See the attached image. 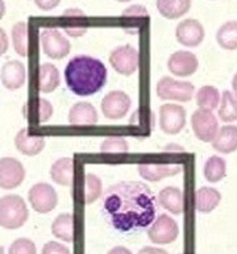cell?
Instances as JSON below:
<instances>
[{"label": "cell", "instance_id": "cell-37", "mask_svg": "<svg viewBox=\"0 0 237 254\" xmlns=\"http://www.w3.org/2000/svg\"><path fill=\"white\" fill-rule=\"evenodd\" d=\"M42 254H70V249L57 241H49L42 248Z\"/></svg>", "mask_w": 237, "mask_h": 254}, {"label": "cell", "instance_id": "cell-18", "mask_svg": "<svg viewBox=\"0 0 237 254\" xmlns=\"http://www.w3.org/2000/svg\"><path fill=\"white\" fill-rule=\"evenodd\" d=\"M98 120V111L88 102L75 103L69 111V123L71 126H94Z\"/></svg>", "mask_w": 237, "mask_h": 254}, {"label": "cell", "instance_id": "cell-10", "mask_svg": "<svg viewBox=\"0 0 237 254\" xmlns=\"http://www.w3.org/2000/svg\"><path fill=\"white\" fill-rule=\"evenodd\" d=\"M130 104L132 100L128 94L120 90H115V91H110L102 99L100 108L104 118H107L108 120H120L128 114Z\"/></svg>", "mask_w": 237, "mask_h": 254}, {"label": "cell", "instance_id": "cell-35", "mask_svg": "<svg viewBox=\"0 0 237 254\" xmlns=\"http://www.w3.org/2000/svg\"><path fill=\"white\" fill-rule=\"evenodd\" d=\"M148 16H149L148 9L141 4H133L121 13L122 19H138V17H148Z\"/></svg>", "mask_w": 237, "mask_h": 254}, {"label": "cell", "instance_id": "cell-4", "mask_svg": "<svg viewBox=\"0 0 237 254\" xmlns=\"http://www.w3.org/2000/svg\"><path fill=\"white\" fill-rule=\"evenodd\" d=\"M195 87L191 82L176 80L172 76H164L157 83V96L162 100L190 102L194 96Z\"/></svg>", "mask_w": 237, "mask_h": 254}, {"label": "cell", "instance_id": "cell-31", "mask_svg": "<svg viewBox=\"0 0 237 254\" xmlns=\"http://www.w3.org/2000/svg\"><path fill=\"white\" fill-rule=\"evenodd\" d=\"M12 42L15 52L20 57H27L28 49V27L24 21H19L12 27Z\"/></svg>", "mask_w": 237, "mask_h": 254}, {"label": "cell", "instance_id": "cell-1", "mask_svg": "<svg viewBox=\"0 0 237 254\" xmlns=\"http://www.w3.org/2000/svg\"><path fill=\"white\" fill-rule=\"evenodd\" d=\"M100 209L114 229L133 233L153 224L157 201L145 183L120 182L104 191Z\"/></svg>", "mask_w": 237, "mask_h": 254}, {"label": "cell", "instance_id": "cell-28", "mask_svg": "<svg viewBox=\"0 0 237 254\" xmlns=\"http://www.w3.org/2000/svg\"><path fill=\"white\" fill-rule=\"evenodd\" d=\"M216 41L223 49L236 50L237 49V21H227L219 28L216 32Z\"/></svg>", "mask_w": 237, "mask_h": 254}, {"label": "cell", "instance_id": "cell-8", "mask_svg": "<svg viewBox=\"0 0 237 254\" xmlns=\"http://www.w3.org/2000/svg\"><path fill=\"white\" fill-rule=\"evenodd\" d=\"M28 199L32 208L39 213H48L57 207L58 195L49 183L40 182L31 187Z\"/></svg>", "mask_w": 237, "mask_h": 254}, {"label": "cell", "instance_id": "cell-9", "mask_svg": "<svg viewBox=\"0 0 237 254\" xmlns=\"http://www.w3.org/2000/svg\"><path fill=\"white\" fill-rule=\"evenodd\" d=\"M150 241L158 245H168L174 243L179 236V228L177 221L168 215H160L153 221L148 231Z\"/></svg>", "mask_w": 237, "mask_h": 254}, {"label": "cell", "instance_id": "cell-27", "mask_svg": "<svg viewBox=\"0 0 237 254\" xmlns=\"http://www.w3.org/2000/svg\"><path fill=\"white\" fill-rule=\"evenodd\" d=\"M204 178L211 183L220 182L227 175V162L226 159L219 156H211L204 163L203 169Z\"/></svg>", "mask_w": 237, "mask_h": 254}, {"label": "cell", "instance_id": "cell-14", "mask_svg": "<svg viewBox=\"0 0 237 254\" xmlns=\"http://www.w3.org/2000/svg\"><path fill=\"white\" fill-rule=\"evenodd\" d=\"M176 37L180 45L195 48L204 40V28L198 20L186 19L177 25Z\"/></svg>", "mask_w": 237, "mask_h": 254}, {"label": "cell", "instance_id": "cell-33", "mask_svg": "<svg viewBox=\"0 0 237 254\" xmlns=\"http://www.w3.org/2000/svg\"><path fill=\"white\" fill-rule=\"evenodd\" d=\"M129 150V144L122 136H110L100 144V152L102 153H126Z\"/></svg>", "mask_w": 237, "mask_h": 254}, {"label": "cell", "instance_id": "cell-21", "mask_svg": "<svg viewBox=\"0 0 237 254\" xmlns=\"http://www.w3.org/2000/svg\"><path fill=\"white\" fill-rule=\"evenodd\" d=\"M212 148L223 154H230L237 150V127L224 126L219 129L218 136L212 141Z\"/></svg>", "mask_w": 237, "mask_h": 254}, {"label": "cell", "instance_id": "cell-41", "mask_svg": "<svg viewBox=\"0 0 237 254\" xmlns=\"http://www.w3.org/2000/svg\"><path fill=\"white\" fill-rule=\"evenodd\" d=\"M1 32V54L5 53V50H7L8 42H7V34H5V31H4L3 28L0 29Z\"/></svg>", "mask_w": 237, "mask_h": 254}, {"label": "cell", "instance_id": "cell-19", "mask_svg": "<svg viewBox=\"0 0 237 254\" xmlns=\"http://www.w3.org/2000/svg\"><path fill=\"white\" fill-rule=\"evenodd\" d=\"M15 146L24 156H37L45 148V137L32 136L27 129H21L15 137Z\"/></svg>", "mask_w": 237, "mask_h": 254}, {"label": "cell", "instance_id": "cell-6", "mask_svg": "<svg viewBox=\"0 0 237 254\" xmlns=\"http://www.w3.org/2000/svg\"><path fill=\"white\" fill-rule=\"evenodd\" d=\"M110 64L118 74L129 76L138 70L140 53L132 45L118 46L110 54Z\"/></svg>", "mask_w": 237, "mask_h": 254}, {"label": "cell", "instance_id": "cell-16", "mask_svg": "<svg viewBox=\"0 0 237 254\" xmlns=\"http://www.w3.org/2000/svg\"><path fill=\"white\" fill-rule=\"evenodd\" d=\"M25 66L19 61H8L1 67V83L8 90H19L25 83Z\"/></svg>", "mask_w": 237, "mask_h": 254}, {"label": "cell", "instance_id": "cell-3", "mask_svg": "<svg viewBox=\"0 0 237 254\" xmlns=\"http://www.w3.org/2000/svg\"><path fill=\"white\" fill-rule=\"evenodd\" d=\"M29 217L27 203L19 195H5L0 200V223L5 229H19Z\"/></svg>", "mask_w": 237, "mask_h": 254}, {"label": "cell", "instance_id": "cell-36", "mask_svg": "<svg viewBox=\"0 0 237 254\" xmlns=\"http://www.w3.org/2000/svg\"><path fill=\"white\" fill-rule=\"evenodd\" d=\"M37 114H39V122L40 123H45L48 122L52 115H53V106L52 103L48 102L46 99H39L37 100Z\"/></svg>", "mask_w": 237, "mask_h": 254}, {"label": "cell", "instance_id": "cell-24", "mask_svg": "<svg viewBox=\"0 0 237 254\" xmlns=\"http://www.w3.org/2000/svg\"><path fill=\"white\" fill-rule=\"evenodd\" d=\"M222 200V195L214 187H200L195 191V208L200 213H211Z\"/></svg>", "mask_w": 237, "mask_h": 254}, {"label": "cell", "instance_id": "cell-2", "mask_svg": "<svg viewBox=\"0 0 237 254\" xmlns=\"http://www.w3.org/2000/svg\"><path fill=\"white\" fill-rule=\"evenodd\" d=\"M106 64L90 56H75L66 64L65 80L71 92L78 96H91L99 92L107 82Z\"/></svg>", "mask_w": 237, "mask_h": 254}, {"label": "cell", "instance_id": "cell-11", "mask_svg": "<svg viewBox=\"0 0 237 254\" xmlns=\"http://www.w3.org/2000/svg\"><path fill=\"white\" fill-rule=\"evenodd\" d=\"M186 126V111L182 106L166 103L160 107V127L162 132L177 134Z\"/></svg>", "mask_w": 237, "mask_h": 254}, {"label": "cell", "instance_id": "cell-34", "mask_svg": "<svg viewBox=\"0 0 237 254\" xmlns=\"http://www.w3.org/2000/svg\"><path fill=\"white\" fill-rule=\"evenodd\" d=\"M8 254H37V248L32 240L21 237L11 244Z\"/></svg>", "mask_w": 237, "mask_h": 254}, {"label": "cell", "instance_id": "cell-20", "mask_svg": "<svg viewBox=\"0 0 237 254\" xmlns=\"http://www.w3.org/2000/svg\"><path fill=\"white\" fill-rule=\"evenodd\" d=\"M158 203L162 208L174 215L183 212V193L178 187L168 186L162 189L158 193Z\"/></svg>", "mask_w": 237, "mask_h": 254}, {"label": "cell", "instance_id": "cell-13", "mask_svg": "<svg viewBox=\"0 0 237 254\" xmlns=\"http://www.w3.org/2000/svg\"><path fill=\"white\" fill-rule=\"evenodd\" d=\"M199 67V61L196 56L187 50H177L169 57L168 68L169 71L177 76L184 78L191 76L196 72Z\"/></svg>", "mask_w": 237, "mask_h": 254}, {"label": "cell", "instance_id": "cell-5", "mask_svg": "<svg viewBox=\"0 0 237 254\" xmlns=\"http://www.w3.org/2000/svg\"><path fill=\"white\" fill-rule=\"evenodd\" d=\"M42 50L45 56L53 60H62L69 56L71 50V44L57 28H45L40 34Z\"/></svg>", "mask_w": 237, "mask_h": 254}, {"label": "cell", "instance_id": "cell-12", "mask_svg": "<svg viewBox=\"0 0 237 254\" xmlns=\"http://www.w3.org/2000/svg\"><path fill=\"white\" fill-rule=\"evenodd\" d=\"M25 179V169L19 159L4 157L0 161V186L4 190H13Z\"/></svg>", "mask_w": 237, "mask_h": 254}, {"label": "cell", "instance_id": "cell-17", "mask_svg": "<svg viewBox=\"0 0 237 254\" xmlns=\"http://www.w3.org/2000/svg\"><path fill=\"white\" fill-rule=\"evenodd\" d=\"M182 170L179 165H166V163H141L138 165V173L141 178L150 182H160L166 177H173Z\"/></svg>", "mask_w": 237, "mask_h": 254}, {"label": "cell", "instance_id": "cell-30", "mask_svg": "<svg viewBox=\"0 0 237 254\" xmlns=\"http://www.w3.org/2000/svg\"><path fill=\"white\" fill-rule=\"evenodd\" d=\"M219 102H222V96L220 92L214 86H203L198 90L196 94V103L200 108L204 110H215L219 107Z\"/></svg>", "mask_w": 237, "mask_h": 254}, {"label": "cell", "instance_id": "cell-25", "mask_svg": "<svg viewBox=\"0 0 237 254\" xmlns=\"http://www.w3.org/2000/svg\"><path fill=\"white\" fill-rule=\"evenodd\" d=\"M59 71L53 64H42L39 68V90L41 92H53L59 86Z\"/></svg>", "mask_w": 237, "mask_h": 254}, {"label": "cell", "instance_id": "cell-32", "mask_svg": "<svg viewBox=\"0 0 237 254\" xmlns=\"http://www.w3.org/2000/svg\"><path fill=\"white\" fill-rule=\"evenodd\" d=\"M103 195V185L98 175L86 174L84 177V203L91 204Z\"/></svg>", "mask_w": 237, "mask_h": 254}, {"label": "cell", "instance_id": "cell-26", "mask_svg": "<svg viewBox=\"0 0 237 254\" xmlns=\"http://www.w3.org/2000/svg\"><path fill=\"white\" fill-rule=\"evenodd\" d=\"M191 8V1L188 0H160L157 1V9L166 19H178L186 15Z\"/></svg>", "mask_w": 237, "mask_h": 254}, {"label": "cell", "instance_id": "cell-22", "mask_svg": "<svg viewBox=\"0 0 237 254\" xmlns=\"http://www.w3.org/2000/svg\"><path fill=\"white\" fill-rule=\"evenodd\" d=\"M52 233L54 237L71 243L75 237V219L73 213H61L52 224Z\"/></svg>", "mask_w": 237, "mask_h": 254}, {"label": "cell", "instance_id": "cell-15", "mask_svg": "<svg viewBox=\"0 0 237 254\" xmlns=\"http://www.w3.org/2000/svg\"><path fill=\"white\" fill-rule=\"evenodd\" d=\"M61 19L63 21V29L70 37H82L87 32V16L82 9L69 8L62 13Z\"/></svg>", "mask_w": 237, "mask_h": 254}, {"label": "cell", "instance_id": "cell-40", "mask_svg": "<svg viewBox=\"0 0 237 254\" xmlns=\"http://www.w3.org/2000/svg\"><path fill=\"white\" fill-rule=\"evenodd\" d=\"M107 254H133V253H132V252L125 247H115V248H112L111 251L108 252Z\"/></svg>", "mask_w": 237, "mask_h": 254}, {"label": "cell", "instance_id": "cell-7", "mask_svg": "<svg viewBox=\"0 0 237 254\" xmlns=\"http://www.w3.org/2000/svg\"><path fill=\"white\" fill-rule=\"evenodd\" d=\"M192 132L198 140L203 142H212L218 136L219 122L212 111L199 108L191 116Z\"/></svg>", "mask_w": 237, "mask_h": 254}, {"label": "cell", "instance_id": "cell-23", "mask_svg": "<svg viewBox=\"0 0 237 254\" xmlns=\"http://www.w3.org/2000/svg\"><path fill=\"white\" fill-rule=\"evenodd\" d=\"M50 177L59 186H70L74 179V161L63 157L58 158L50 167Z\"/></svg>", "mask_w": 237, "mask_h": 254}, {"label": "cell", "instance_id": "cell-38", "mask_svg": "<svg viewBox=\"0 0 237 254\" xmlns=\"http://www.w3.org/2000/svg\"><path fill=\"white\" fill-rule=\"evenodd\" d=\"M137 254H169L165 249H161V248L156 247H144L142 249H140Z\"/></svg>", "mask_w": 237, "mask_h": 254}, {"label": "cell", "instance_id": "cell-39", "mask_svg": "<svg viewBox=\"0 0 237 254\" xmlns=\"http://www.w3.org/2000/svg\"><path fill=\"white\" fill-rule=\"evenodd\" d=\"M36 5L44 11H49V9H53L58 5L57 0H54V1H36Z\"/></svg>", "mask_w": 237, "mask_h": 254}, {"label": "cell", "instance_id": "cell-29", "mask_svg": "<svg viewBox=\"0 0 237 254\" xmlns=\"http://www.w3.org/2000/svg\"><path fill=\"white\" fill-rule=\"evenodd\" d=\"M219 119L224 123H234L237 120V98L228 90L223 91L222 94Z\"/></svg>", "mask_w": 237, "mask_h": 254}, {"label": "cell", "instance_id": "cell-42", "mask_svg": "<svg viewBox=\"0 0 237 254\" xmlns=\"http://www.w3.org/2000/svg\"><path fill=\"white\" fill-rule=\"evenodd\" d=\"M232 88H234V92H235V96L237 98V72L235 74L234 79H232Z\"/></svg>", "mask_w": 237, "mask_h": 254}]
</instances>
